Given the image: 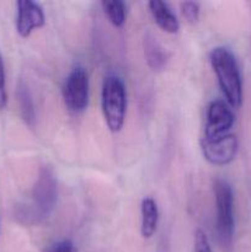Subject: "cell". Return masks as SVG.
<instances>
[{"label": "cell", "mask_w": 251, "mask_h": 252, "mask_svg": "<svg viewBox=\"0 0 251 252\" xmlns=\"http://www.w3.org/2000/svg\"><path fill=\"white\" fill-rule=\"evenodd\" d=\"M209 61L225 102L231 108H239L243 103V80L235 56L225 47H216Z\"/></svg>", "instance_id": "obj_1"}, {"label": "cell", "mask_w": 251, "mask_h": 252, "mask_svg": "<svg viewBox=\"0 0 251 252\" xmlns=\"http://www.w3.org/2000/svg\"><path fill=\"white\" fill-rule=\"evenodd\" d=\"M101 107L106 126L112 133L123 128L127 112V91L122 79L117 75H107L101 91Z\"/></svg>", "instance_id": "obj_2"}, {"label": "cell", "mask_w": 251, "mask_h": 252, "mask_svg": "<svg viewBox=\"0 0 251 252\" xmlns=\"http://www.w3.org/2000/svg\"><path fill=\"white\" fill-rule=\"evenodd\" d=\"M213 189L216 197L217 238L223 250L230 251L235 233L233 189L225 180L220 179L216 180Z\"/></svg>", "instance_id": "obj_3"}, {"label": "cell", "mask_w": 251, "mask_h": 252, "mask_svg": "<svg viewBox=\"0 0 251 252\" xmlns=\"http://www.w3.org/2000/svg\"><path fill=\"white\" fill-rule=\"evenodd\" d=\"M57 202V180L51 167L44 166L39 171L38 177L32 191V207L30 209L33 223H38L48 218Z\"/></svg>", "instance_id": "obj_4"}, {"label": "cell", "mask_w": 251, "mask_h": 252, "mask_svg": "<svg viewBox=\"0 0 251 252\" xmlns=\"http://www.w3.org/2000/svg\"><path fill=\"white\" fill-rule=\"evenodd\" d=\"M89 76L83 66H76L66 76L63 85V101L68 111L81 113L89 105Z\"/></svg>", "instance_id": "obj_5"}, {"label": "cell", "mask_w": 251, "mask_h": 252, "mask_svg": "<svg viewBox=\"0 0 251 252\" xmlns=\"http://www.w3.org/2000/svg\"><path fill=\"white\" fill-rule=\"evenodd\" d=\"M201 150L204 159L216 166H225L235 159L239 150L238 138L233 133L216 138L201 140Z\"/></svg>", "instance_id": "obj_6"}, {"label": "cell", "mask_w": 251, "mask_h": 252, "mask_svg": "<svg viewBox=\"0 0 251 252\" xmlns=\"http://www.w3.org/2000/svg\"><path fill=\"white\" fill-rule=\"evenodd\" d=\"M235 123V115L226 102L221 100L212 101L207 110V121L204 126L203 139L216 138L230 133Z\"/></svg>", "instance_id": "obj_7"}, {"label": "cell", "mask_w": 251, "mask_h": 252, "mask_svg": "<svg viewBox=\"0 0 251 252\" xmlns=\"http://www.w3.org/2000/svg\"><path fill=\"white\" fill-rule=\"evenodd\" d=\"M16 31L20 37L27 38L34 30L46 24L44 11L38 2L31 0H20L16 2Z\"/></svg>", "instance_id": "obj_8"}, {"label": "cell", "mask_w": 251, "mask_h": 252, "mask_svg": "<svg viewBox=\"0 0 251 252\" xmlns=\"http://www.w3.org/2000/svg\"><path fill=\"white\" fill-rule=\"evenodd\" d=\"M152 16L157 26L167 33H177L180 30V22L169 5L160 0H152L148 4Z\"/></svg>", "instance_id": "obj_9"}, {"label": "cell", "mask_w": 251, "mask_h": 252, "mask_svg": "<svg viewBox=\"0 0 251 252\" xmlns=\"http://www.w3.org/2000/svg\"><path fill=\"white\" fill-rule=\"evenodd\" d=\"M144 56L148 66L154 71L164 70L169 61L167 52L152 33H147L144 37Z\"/></svg>", "instance_id": "obj_10"}, {"label": "cell", "mask_w": 251, "mask_h": 252, "mask_svg": "<svg viewBox=\"0 0 251 252\" xmlns=\"http://www.w3.org/2000/svg\"><path fill=\"white\" fill-rule=\"evenodd\" d=\"M140 214H142V223H140V234L144 239H150L155 235L159 224V208L152 197H145L140 204Z\"/></svg>", "instance_id": "obj_11"}, {"label": "cell", "mask_w": 251, "mask_h": 252, "mask_svg": "<svg viewBox=\"0 0 251 252\" xmlns=\"http://www.w3.org/2000/svg\"><path fill=\"white\" fill-rule=\"evenodd\" d=\"M16 96L17 101H19L20 113H21L22 118H24L27 126L34 127V123H36V111H34V105L33 101H32L31 94H30L29 88L25 85L24 81H20L19 86H17Z\"/></svg>", "instance_id": "obj_12"}, {"label": "cell", "mask_w": 251, "mask_h": 252, "mask_svg": "<svg viewBox=\"0 0 251 252\" xmlns=\"http://www.w3.org/2000/svg\"><path fill=\"white\" fill-rule=\"evenodd\" d=\"M108 21L117 29L123 27L127 19V5L122 0H105L101 2Z\"/></svg>", "instance_id": "obj_13"}, {"label": "cell", "mask_w": 251, "mask_h": 252, "mask_svg": "<svg viewBox=\"0 0 251 252\" xmlns=\"http://www.w3.org/2000/svg\"><path fill=\"white\" fill-rule=\"evenodd\" d=\"M181 12L182 16L186 19L187 22L189 24H194L198 21L199 19V4L196 1H184L181 2Z\"/></svg>", "instance_id": "obj_14"}, {"label": "cell", "mask_w": 251, "mask_h": 252, "mask_svg": "<svg viewBox=\"0 0 251 252\" xmlns=\"http://www.w3.org/2000/svg\"><path fill=\"white\" fill-rule=\"evenodd\" d=\"M193 252H213L208 236L201 229H197L193 239Z\"/></svg>", "instance_id": "obj_15"}, {"label": "cell", "mask_w": 251, "mask_h": 252, "mask_svg": "<svg viewBox=\"0 0 251 252\" xmlns=\"http://www.w3.org/2000/svg\"><path fill=\"white\" fill-rule=\"evenodd\" d=\"M7 94H6V80H5V69L1 54H0V111L6 107Z\"/></svg>", "instance_id": "obj_16"}, {"label": "cell", "mask_w": 251, "mask_h": 252, "mask_svg": "<svg viewBox=\"0 0 251 252\" xmlns=\"http://www.w3.org/2000/svg\"><path fill=\"white\" fill-rule=\"evenodd\" d=\"M48 252H76L75 246L70 240H61L53 244Z\"/></svg>", "instance_id": "obj_17"}]
</instances>
